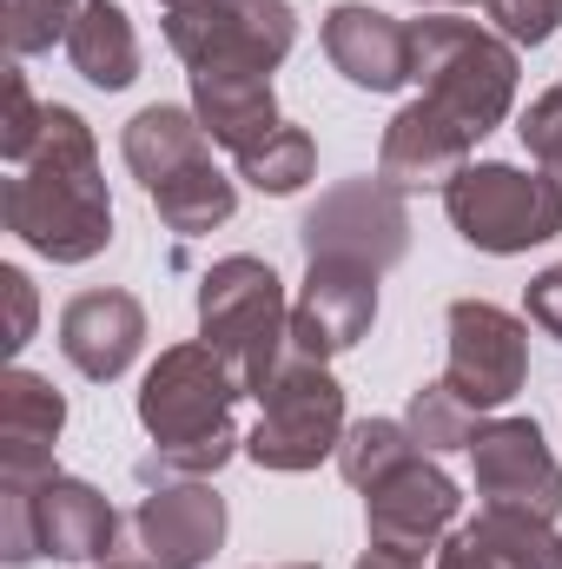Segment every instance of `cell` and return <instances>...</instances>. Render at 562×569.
<instances>
[{"label":"cell","mask_w":562,"mask_h":569,"mask_svg":"<svg viewBox=\"0 0 562 569\" xmlns=\"http://www.w3.org/2000/svg\"><path fill=\"white\" fill-rule=\"evenodd\" d=\"M0 219L47 266H87L113 246V192L100 172V140L73 107H47L40 152L7 179Z\"/></svg>","instance_id":"6da1fadb"},{"label":"cell","mask_w":562,"mask_h":569,"mask_svg":"<svg viewBox=\"0 0 562 569\" xmlns=\"http://www.w3.org/2000/svg\"><path fill=\"white\" fill-rule=\"evenodd\" d=\"M411 80L463 140H490L510 107H516V80H523V60L516 47L483 27V20H456V13H423L411 20Z\"/></svg>","instance_id":"7a4b0ae2"},{"label":"cell","mask_w":562,"mask_h":569,"mask_svg":"<svg viewBox=\"0 0 562 569\" xmlns=\"http://www.w3.org/2000/svg\"><path fill=\"white\" fill-rule=\"evenodd\" d=\"M199 338L239 371L245 398H259L272 385V371L291 358L284 279L252 252H232V259L205 266V279H199Z\"/></svg>","instance_id":"3957f363"},{"label":"cell","mask_w":562,"mask_h":569,"mask_svg":"<svg viewBox=\"0 0 562 569\" xmlns=\"http://www.w3.org/2000/svg\"><path fill=\"white\" fill-rule=\"evenodd\" d=\"M443 212L463 246H476L490 259H516L562 232V179H550L543 166L476 159L443 186Z\"/></svg>","instance_id":"277c9868"},{"label":"cell","mask_w":562,"mask_h":569,"mask_svg":"<svg viewBox=\"0 0 562 569\" xmlns=\"http://www.w3.org/2000/svg\"><path fill=\"white\" fill-rule=\"evenodd\" d=\"M344 385L311 365V358H284L272 371V385L259 391V425L245 437V457L259 470H279V477H298V470H318L324 457H338L344 443Z\"/></svg>","instance_id":"5b68a950"},{"label":"cell","mask_w":562,"mask_h":569,"mask_svg":"<svg viewBox=\"0 0 562 569\" xmlns=\"http://www.w3.org/2000/svg\"><path fill=\"white\" fill-rule=\"evenodd\" d=\"M245 398L239 371L205 345V338H185V345H165L140 378V425L159 450L172 443H219V437H239L232 430V405Z\"/></svg>","instance_id":"8992f818"},{"label":"cell","mask_w":562,"mask_h":569,"mask_svg":"<svg viewBox=\"0 0 562 569\" xmlns=\"http://www.w3.org/2000/svg\"><path fill=\"white\" fill-rule=\"evenodd\" d=\"M298 246H304V266L338 259V266H364L384 279L411 252V206L391 179H338L298 219Z\"/></svg>","instance_id":"52a82bcc"},{"label":"cell","mask_w":562,"mask_h":569,"mask_svg":"<svg viewBox=\"0 0 562 569\" xmlns=\"http://www.w3.org/2000/svg\"><path fill=\"white\" fill-rule=\"evenodd\" d=\"M165 47L205 73V67H245V73H279L298 47V13L291 0H192L165 13Z\"/></svg>","instance_id":"ba28073f"},{"label":"cell","mask_w":562,"mask_h":569,"mask_svg":"<svg viewBox=\"0 0 562 569\" xmlns=\"http://www.w3.org/2000/svg\"><path fill=\"white\" fill-rule=\"evenodd\" d=\"M443 331H450L443 378L476 411H496L530 385V318H516V311H503L490 298H456Z\"/></svg>","instance_id":"9c48e42d"},{"label":"cell","mask_w":562,"mask_h":569,"mask_svg":"<svg viewBox=\"0 0 562 569\" xmlns=\"http://www.w3.org/2000/svg\"><path fill=\"white\" fill-rule=\"evenodd\" d=\"M470 477L490 510H530L550 523L562 517V463L530 418H483L470 437Z\"/></svg>","instance_id":"30bf717a"},{"label":"cell","mask_w":562,"mask_h":569,"mask_svg":"<svg viewBox=\"0 0 562 569\" xmlns=\"http://www.w3.org/2000/svg\"><path fill=\"white\" fill-rule=\"evenodd\" d=\"M232 517L212 483H152L133 510V563L140 569H205L219 557Z\"/></svg>","instance_id":"8fae6325"},{"label":"cell","mask_w":562,"mask_h":569,"mask_svg":"<svg viewBox=\"0 0 562 569\" xmlns=\"http://www.w3.org/2000/svg\"><path fill=\"white\" fill-rule=\"evenodd\" d=\"M378 325V272L364 266H338V259H311L304 284L291 298V351L311 365L344 358L351 345H364Z\"/></svg>","instance_id":"7c38bea8"},{"label":"cell","mask_w":562,"mask_h":569,"mask_svg":"<svg viewBox=\"0 0 562 569\" xmlns=\"http://www.w3.org/2000/svg\"><path fill=\"white\" fill-rule=\"evenodd\" d=\"M456 510H463V490H456V477L436 457H418L391 483L364 490V530H371V543L398 550V557H418V563L456 530Z\"/></svg>","instance_id":"4fadbf2b"},{"label":"cell","mask_w":562,"mask_h":569,"mask_svg":"<svg viewBox=\"0 0 562 569\" xmlns=\"http://www.w3.org/2000/svg\"><path fill=\"white\" fill-rule=\"evenodd\" d=\"M60 351L80 378L113 385L133 371V358L145 351V305L133 291L107 284V291H80L60 311Z\"/></svg>","instance_id":"5bb4252c"},{"label":"cell","mask_w":562,"mask_h":569,"mask_svg":"<svg viewBox=\"0 0 562 569\" xmlns=\"http://www.w3.org/2000/svg\"><path fill=\"white\" fill-rule=\"evenodd\" d=\"M324 60L364 93H398L411 87V20H391L371 0H338L324 13Z\"/></svg>","instance_id":"9a60e30c"},{"label":"cell","mask_w":562,"mask_h":569,"mask_svg":"<svg viewBox=\"0 0 562 569\" xmlns=\"http://www.w3.org/2000/svg\"><path fill=\"white\" fill-rule=\"evenodd\" d=\"M436 569H562V537L530 510H476L436 543Z\"/></svg>","instance_id":"2e32d148"},{"label":"cell","mask_w":562,"mask_h":569,"mask_svg":"<svg viewBox=\"0 0 562 569\" xmlns=\"http://www.w3.org/2000/svg\"><path fill=\"white\" fill-rule=\"evenodd\" d=\"M33 510H40V557H60V563H107V557H120V510L87 477H67V470L40 477Z\"/></svg>","instance_id":"e0dca14e"},{"label":"cell","mask_w":562,"mask_h":569,"mask_svg":"<svg viewBox=\"0 0 562 569\" xmlns=\"http://www.w3.org/2000/svg\"><path fill=\"white\" fill-rule=\"evenodd\" d=\"M463 166H470V140L430 100L398 107L378 140V179H391L398 192H443Z\"/></svg>","instance_id":"ac0fdd59"},{"label":"cell","mask_w":562,"mask_h":569,"mask_svg":"<svg viewBox=\"0 0 562 569\" xmlns=\"http://www.w3.org/2000/svg\"><path fill=\"white\" fill-rule=\"evenodd\" d=\"M60 430H67V398L40 371L13 365L0 378V477H20V483L53 477Z\"/></svg>","instance_id":"d6986e66"},{"label":"cell","mask_w":562,"mask_h":569,"mask_svg":"<svg viewBox=\"0 0 562 569\" xmlns=\"http://www.w3.org/2000/svg\"><path fill=\"white\" fill-rule=\"evenodd\" d=\"M192 113H199L205 140L225 146L232 159L252 152L259 140H272L284 127L272 73H245V67H205V73H192Z\"/></svg>","instance_id":"ffe728a7"},{"label":"cell","mask_w":562,"mask_h":569,"mask_svg":"<svg viewBox=\"0 0 562 569\" xmlns=\"http://www.w3.org/2000/svg\"><path fill=\"white\" fill-rule=\"evenodd\" d=\"M120 159H127V172L140 179L145 192H159V186L179 179L185 166L212 159V140H205V127H199L192 107H165V100H159V107H140V113L127 120Z\"/></svg>","instance_id":"44dd1931"},{"label":"cell","mask_w":562,"mask_h":569,"mask_svg":"<svg viewBox=\"0 0 562 569\" xmlns=\"http://www.w3.org/2000/svg\"><path fill=\"white\" fill-rule=\"evenodd\" d=\"M67 60L87 87L100 93H127L140 80V33H133V13L120 0H80V20L67 33Z\"/></svg>","instance_id":"7402d4cb"},{"label":"cell","mask_w":562,"mask_h":569,"mask_svg":"<svg viewBox=\"0 0 562 569\" xmlns=\"http://www.w3.org/2000/svg\"><path fill=\"white\" fill-rule=\"evenodd\" d=\"M145 199H152L159 226H165V232H179V239H199V232H212V226H225V219L239 212V186H232L212 159L185 166L179 179H165V186H159V192H145Z\"/></svg>","instance_id":"603a6c76"},{"label":"cell","mask_w":562,"mask_h":569,"mask_svg":"<svg viewBox=\"0 0 562 569\" xmlns=\"http://www.w3.org/2000/svg\"><path fill=\"white\" fill-rule=\"evenodd\" d=\"M418 457H430V450L411 437L404 418H364V425L344 430V443H338V477L351 490H378V483H391Z\"/></svg>","instance_id":"cb8c5ba5"},{"label":"cell","mask_w":562,"mask_h":569,"mask_svg":"<svg viewBox=\"0 0 562 569\" xmlns=\"http://www.w3.org/2000/svg\"><path fill=\"white\" fill-rule=\"evenodd\" d=\"M311 172H318V140H311L304 127H279L272 140H259L252 152H239V179H245L252 192H265V199L304 192Z\"/></svg>","instance_id":"d4e9b609"},{"label":"cell","mask_w":562,"mask_h":569,"mask_svg":"<svg viewBox=\"0 0 562 569\" xmlns=\"http://www.w3.org/2000/svg\"><path fill=\"white\" fill-rule=\"evenodd\" d=\"M404 425H411V437H418L430 457H443V450H470V437L483 430V411H476L450 378H430V385L411 391Z\"/></svg>","instance_id":"484cf974"},{"label":"cell","mask_w":562,"mask_h":569,"mask_svg":"<svg viewBox=\"0 0 562 569\" xmlns=\"http://www.w3.org/2000/svg\"><path fill=\"white\" fill-rule=\"evenodd\" d=\"M73 20H80V0H7V53L33 60L47 47H67Z\"/></svg>","instance_id":"4316f807"},{"label":"cell","mask_w":562,"mask_h":569,"mask_svg":"<svg viewBox=\"0 0 562 569\" xmlns=\"http://www.w3.org/2000/svg\"><path fill=\"white\" fill-rule=\"evenodd\" d=\"M239 450H245V437H219V443H172V450H159V443H152V457H140V483H212Z\"/></svg>","instance_id":"83f0119b"},{"label":"cell","mask_w":562,"mask_h":569,"mask_svg":"<svg viewBox=\"0 0 562 569\" xmlns=\"http://www.w3.org/2000/svg\"><path fill=\"white\" fill-rule=\"evenodd\" d=\"M33 490H40V483L0 477V563L7 569H27L40 557V510H33Z\"/></svg>","instance_id":"f1b7e54d"},{"label":"cell","mask_w":562,"mask_h":569,"mask_svg":"<svg viewBox=\"0 0 562 569\" xmlns=\"http://www.w3.org/2000/svg\"><path fill=\"white\" fill-rule=\"evenodd\" d=\"M40 133H47V107L33 100L27 73L13 67V73H7V120H0V159H7V166H27V159L40 152Z\"/></svg>","instance_id":"f546056e"},{"label":"cell","mask_w":562,"mask_h":569,"mask_svg":"<svg viewBox=\"0 0 562 569\" xmlns=\"http://www.w3.org/2000/svg\"><path fill=\"white\" fill-rule=\"evenodd\" d=\"M516 133H523V152H530L550 179H562V80L550 93L530 100V113L516 120Z\"/></svg>","instance_id":"4dcf8cb0"},{"label":"cell","mask_w":562,"mask_h":569,"mask_svg":"<svg viewBox=\"0 0 562 569\" xmlns=\"http://www.w3.org/2000/svg\"><path fill=\"white\" fill-rule=\"evenodd\" d=\"M483 13L496 20V33H503L510 47H543L562 27V0H490Z\"/></svg>","instance_id":"1f68e13d"},{"label":"cell","mask_w":562,"mask_h":569,"mask_svg":"<svg viewBox=\"0 0 562 569\" xmlns=\"http://www.w3.org/2000/svg\"><path fill=\"white\" fill-rule=\"evenodd\" d=\"M0 291H7V351H27V345H33V325H40L33 279H27L20 266H0Z\"/></svg>","instance_id":"d6a6232c"},{"label":"cell","mask_w":562,"mask_h":569,"mask_svg":"<svg viewBox=\"0 0 562 569\" xmlns=\"http://www.w3.org/2000/svg\"><path fill=\"white\" fill-rule=\"evenodd\" d=\"M523 318L543 331V338H556L562 345V266H543L530 291H523Z\"/></svg>","instance_id":"836d02e7"},{"label":"cell","mask_w":562,"mask_h":569,"mask_svg":"<svg viewBox=\"0 0 562 569\" xmlns=\"http://www.w3.org/2000/svg\"><path fill=\"white\" fill-rule=\"evenodd\" d=\"M351 569H423V563H418V557H398V550H378V543H371Z\"/></svg>","instance_id":"e575fe53"},{"label":"cell","mask_w":562,"mask_h":569,"mask_svg":"<svg viewBox=\"0 0 562 569\" xmlns=\"http://www.w3.org/2000/svg\"><path fill=\"white\" fill-rule=\"evenodd\" d=\"M411 7H490V0H411Z\"/></svg>","instance_id":"d590c367"},{"label":"cell","mask_w":562,"mask_h":569,"mask_svg":"<svg viewBox=\"0 0 562 569\" xmlns=\"http://www.w3.org/2000/svg\"><path fill=\"white\" fill-rule=\"evenodd\" d=\"M87 569H140L133 557H107V563H87Z\"/></svg>","instance_id":"8d00e7d4"},{"label":"cell","mask_w":562,"mask_h":569,"mask_svg":"<svg viewBox=\"0 0 562 569\" xmlns=\"http://www.w3.org/2000/svg\"><path fill=\"white\" fill-rule=\"evenodd\" d=\"M159 7H165V13H172V7H192V0H159Z\"/></svg>","instance_id":"74e56055"},{"label":"cell","mask_w":562,"mask_h":569,"mask_svg":"<svg viewBox=\"0 0 562 569\" xmlns=\"http://www.w3.org/2000/svg\"><path fill=\"white\" fill-rule=\"evenodd\" d=\"M279 569H324V563H279Z\"/></svg>","instance_id":"f35d334b"}]
</instances>
